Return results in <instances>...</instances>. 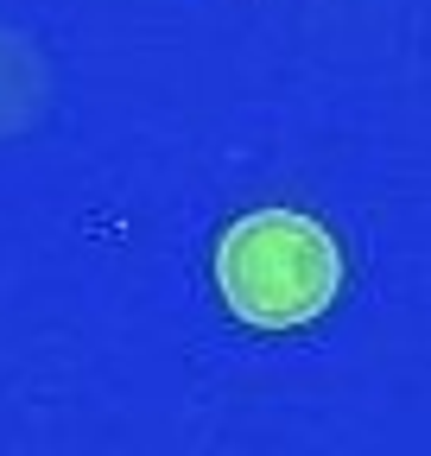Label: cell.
Instances as JSON below:
<instances>
[{
  "mask_svg": "<svg viewBox=\"0 0 431 456\" xmlns=\"http://www.w3.org/2000/svg\"><path fill=\"white\" fill-rule=\"evenodd\" d=\"M343 241L305 209L266 203L223 228L216 292L254 330H305L343 292Z\"/></svg>",
  "mask_w": 431,
  "mask_h": 456,
  "instance_id": "cell-1",
  "label": "cell"
},
{
  "mask_svg": "<svg viewBox=\"0 0 431 456\" xmlns=\"http://www.w3.org/2000/svg\"><path fill=\"white\" fill-rule=\"evenodd\" d=\"M38 108H45V57L20 32H0V140L26 134Z\"/></svg>",
  "mask_w": 431,
  "mask_h": 456,
  "instance_id": "cell-2",
  "label": "cell"
}]
</instances>
